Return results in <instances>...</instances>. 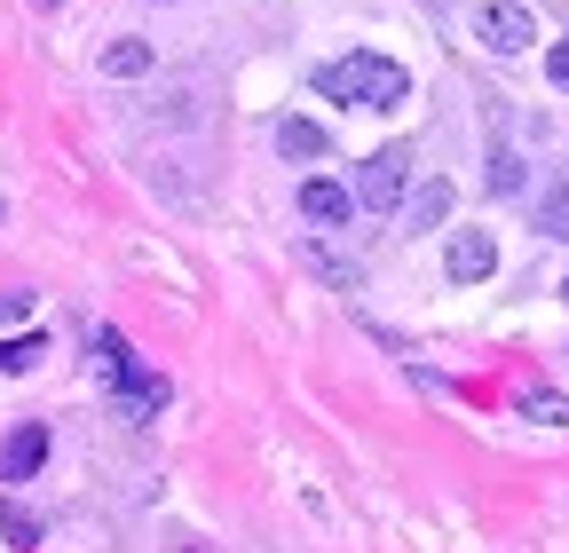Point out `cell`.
Listing matches in <instances>:
<instances>
[{
  "mask_svg": "<svg viewBox=\"0 0 569 553\" xmlns=\"http://www.w3.org/2000/svg\"><path fill=\"white\" fill-rule=\"evenodd\" d=\"M0 537H9V545H17V553H32V545H40V514H32V506H17V499H9V506H0Z\"/></svg>",
  "mask_w": 569,
  "mask_h": 553,
  "instance_id": "8fae6325",
  "label": "cell"
},
{
  "mask_svg": "<svg viewBox=\"0 0 569 553\" xmlns=\"http://www.w3.org/2000/svg\"><path fill=\"white\" fill-rule=\"evenodd\" d=\"M277 151L301 167V159H325V151H332V134H325L317 119H284V127H277Z\"/></svg>",
  "mask_w": 569,
  "mask_h": 553,
  "instance_id": "ba28073f",
  "label": "cell"
},
{
  "mask_svg": "<svg viewBox=\"0 0 569 553\" xmlns=\"http://www.w3.org/2000/svg\"><path fill=\"white\" fill-rule=\"evenodd\" d=\"M24 309H32V301H24V293H0V324H17V316H24Z\"/></svg>",
  "mask_w": 569,
  "mask_h": 553,
  "instance_id": "d6986e66",
  "label": "cell"
},
{
  "mask_svg": "<svg viewBox=\"0 0 569 553\" xmlns=\"http://www.w3.org/2000/svg\"><path fill=\"white\" fill-rule=\"evenodd\" d=\"M475 40L490 56H522L538 40V17L522 9V0H482V9H475Z\"/></svg>",
  "mask_w": 569,
  "mask_h": 553,
  "instance_id": "3957f363",
  "label": "cell"
},
{
  "mask_svg": "<svg viewBox=\"0 0 569 553\" xmlns=\"http://www.w3.org/2000/svg\"><path fill=\"white\" fill-rule=\"evenodd\" d=\"M546 80H553V88H569V40H553V56H546Z\"/></svg>",
  "mask_w": 569,
  "mask_h": 553,
  "instance_id": "ac0fdd59",
  "label": "cell"
},
{
  "mask_svg": "<svg viewBox=\"0 0 569 553\" xmlns=\"http://www.w3.org/2000/svg\"><path fill=\"white\" fill-rule=\"evenodd\" d=\"M96 364H103V380H111V388H119V380H127V372H134V356H127V340H119V332H111V324H103V332H96Z\"/></svg>",
  "mask_w": 569,
  "mask_h": 553,
  "instance_id": "4fadbf2b",
  "label": "cell"
},
{
  "mask_svg": "<svg viewBox=\"0 0 569 553\" xmlns=\"http://www.w3.org/2000/svg\"><path fill=\"white\" fill-rule=\"evenodd\" d=\"M301 269L317 276V285H332V293H356V285H365V269H356V261H340L325 238H301Z\"/></svg>",
  "mask_w": 569,
  "mask_h": 553,
  "instance_id": "52a82bcc",
  "label": "cell"
},
{
  "mask_svg": "<svg viewBox=\"0 0 569 553\" xmlns=\"http://www.w3.org/2000/svg\"><path fill=\"white\" fill-rule=\"evenodd\" d=\"M561 301H569V276H561Z\"/></svg>",
  "mask_w": 569,
  "mask_h": 553,
  "instance_id": "ffe728a7",
  "label": "cell"
},
{
  "mask_svg": "<svg viewBox=\"0 0 569 553\" xmlns=\"http://www.w3.org/2000/svg\"><path fill=\"white\" fill-rule=\"evenodd\" d=\"M48 466V428L32 420V428H17L9 443H0V482H32Z\"/></svg>",
  "mask_w": 569,
  "mask_h": 553,
  "instance_id": "8992f818",
  "label": "cell"
},
{
  "mask_svg": "<svg viewBox=\"0 0 569 553\" xmlns=\"http://www.w3.org/2000/svg\"><path fill=\"white\" fill-rule=\"evenodd\" d=\"M490 190H498V198L522 190V159H515V151H490Z\"/></svg>",
  "mask_w": 569,
  "mask_h": 553,
  "instance_id": "e0dca14e",
  "label": "cell"
},
{
  "mask_svg": "<svg viewBox=\"0 0 569 553\" xmlns=\"http://www.w3.org/2000/svg\"><path fill=\"white\" fill-rule=\"evenodd\" d=\"M159 403H167V380H151V372H127L119 380V420H151Z\"/></svg>",
  "mask_w": 569,
  "mask_h": 553,
  "instance_id": "9c48e42d",
  "label": "cell"
},
{
  "mask_svg": "<svg viewBox=\"0 0 569 553\" xmlns=\"http://www.w3.org/2000/svg\"><path fill=\"white\" fill-rule=\"evenodd\" d=\"M522 411H530V420H546V428H561V420H569V403H561L553 388H522Z\"/></svg>",
  "mask_w": 569,
  "mask_h": 553,
  "instance_id": "2e32d148",
  "label": "cell"
},
{
  "mask_svg": "<svg viewBox=\"0 0 569 553\" xmlns=\"http://www.w3.org/2000/svg\"><path fill=\"white\" fill-rule=\"evenodd\" d=\"M301 214H309L317 230H340V222H356V190H340V182L309 174V182H301Z\"/></svg>",
  "mask_w": 569,
  "mask_h": 553,
  "instance_id": "5b68a950",
  "label": "cell"
},
{
  "mask_svg": "<svg viewBox=\"0 0 569 553\" xmlns=\"http://www.w3.org/2000/svg\"><path fill=\"white\" fill-rule=\"evenodd\" d=\"M411 222H419V230H443V222H451V182H443V174L411 198Z\"/></svg>",
  "mask_w": 569,
  "mask_h": 553,
  "instance_id": "30bf717a",
  "label": "cell"
},
{
  "mask_svg": "<svg viewBox=\"0 0 569 553\" xmlns=\"http://www.w3.org/2000/svg\"><path fill=\"white\" fill-rule=\"evenodd\" d=\"M40 356H48V340H40V332H32V340H0V372H32Z\"/></svg>",
  "mask_w": 569,
  "mask_h": 553,
  "instance_id": "9a60e30c",
  "label": "cell"
},
{
  "mask_svg": "<svg viewBox=\"0 0 569 553\" xmlns=\"http://www.w3.org/2000/svg\"><path fill=\"white\" fill-rule=\"evenodd\" d=\"M411 190V143H388L365 159V174H356V214H396Z\"/></svg>",
  "mask_w": 569,
  "mask_h": 553,
  "instance_id": "7a4b0ae2",
  "label": "cell"
},
{
  "mask_svg": "<svg viewBox=\"0 0 569 553\" xmlns=\"http://www.w3.org/2000/svg\"><path fill=\"white\" fill-rule=\"evenodd\" d=\"M103 72H111V80H142V72H151V48H142V40L103 48Z\"/></svg>",
  "mask_w": 569,
  "mask_h": 553,
  "instance_id": "7c38bea8",
  "label": "cell"
},
{
  "mask_svg": "<svg viewBox=\"0 0 569 553\" xmlns=\"http://www.w3.org/2000/svg\"><path fill=\"white\" fill-rule=\"evenodd\" d=\"M317 95H332V103H365V111H396L403 95H411V80H403V63L396 56H332L325 72H317Z\"/></svg>",
  "mask_w": 569,
  "mask_h": 553,
  "instance_id": "6da1fadb",
  "label": "cell"
},
{
  "mask_svg": "<svg viewBox=\"0 0 569 553\" xmlns=\"http://www.w3.org/2000/svg\"><path fill=\"white\" fill-rule=\"evenodd\" d=\"M538 230L569 245V182H553V190H546V205H538Z\"/></svg>",
  "mask_w": 569,
  "mask_h": 553,
  "instance_id": "5bb4252c",
  "label": "cell"
},
{
  "mask_svg": "<svg viewBox=\"0 0 569 553\" xmlns=\"http://www.w3.org/2000/svg\"><path fill=\"white\" fill-rule=\"evenodd\" d=\"M490 269H498V238L490 230H451V245H443V276H451V285H482Z\"/></svg>",
  "mask_w": 569,
  "mask_h": 553,
  "instance_id": "277c9868",
  "label": "cell"
}]
</instances>
